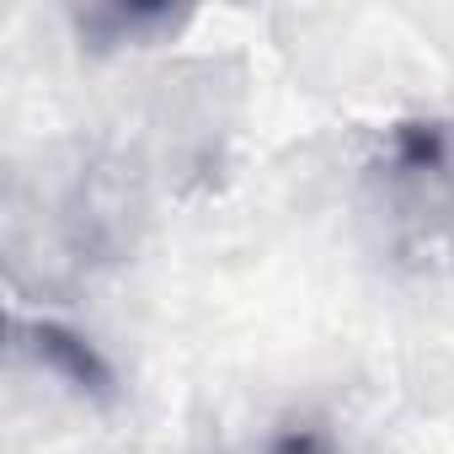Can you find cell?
I'll return each mask as SVG.
<instances>
[{
    "instance_id": "1",
    "label": "cell",
    "mask_w": 454,
    "mask_h": 454,
    "mask_svg": "<svg viewBox=\"0 0 454 454\" xmlns=\"http://www.w3.org/2000/svg\"><path fill=\"white\" fill-rule=\"evenodd\" d=\"M33 353H38V364H43L49 374H59L70 390L97 395V401L113 395V369H107V358H102L81 332H70V326H59V321H38V326H33Z\"/></svg>"
},
{
    "instance_id": "2",
    "label": "cell",
    "mask_w": 454,
    "mask_h": 454,
    "mask_svg": "<svg viewBox=\"0 0 454 454\" xmlns=\"http://www.w3.org/2000/svg\"><path fill=\"white\" fill-rule=\"evenodd\" d=\"M395 160L406 171H427L443 160V129L438 123H401L395 129Z\"/></svg>"
},
{
    "instance_id": "3",
    "label": "cell",
    "mask_w": 454,
    "mask_h": 454,
    "mask_svg": "<svg viewBox=\"0 0 454 454\" xmlns=\"http://www.w3.org/2000/svg\"><path fill=\"white\" fill-rule=\"evenodd\" d=\"M268 454H332V438L321 427H284Z\"/></svg>"
}]
</instances>
